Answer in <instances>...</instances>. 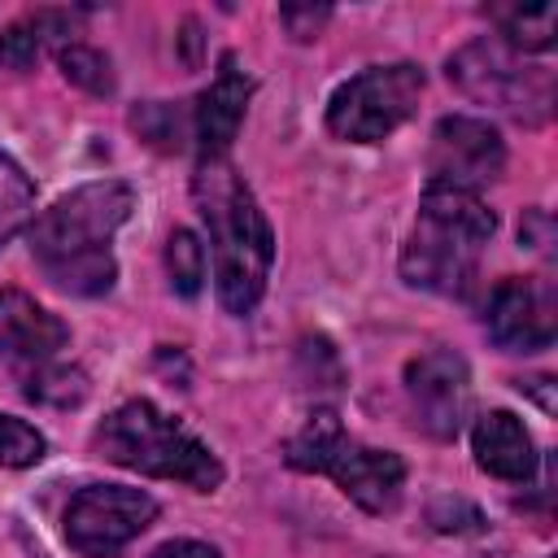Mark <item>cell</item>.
<instances>
[{
    "label": "cell",
    "instance_id": "1",
    "mask_svg": "<svg viewBox=\"0 0 558 558\" xmlns=\"http://www.w3.org/2000/svg\"><path fill=\"white\" fill-rule=\"evenodd\" d=\"M131 209L135 192L118 179H96L52 201L31 222V257L44 279L70 296H105L118 279L113 235Z\"/></svg>",
    "mask_w": 558,
    "mask_h": 558
},
{
    "label": "cell",
    "instance_id": "2",
    "mask_svg": "<svg viewBox=\"0 0 558 558\" xmlns=\"http://www.w3.org/2000/svg\"><path fill=\"white\" fill-rule=\"evenodd\" d=\"M196 209L209 227L214 244V283L227 314H248L270 279L275 262V231L266 214L257 209L253 187L240 179V170L227 157L201 161L192 174Z\"/></svg>",
    "mask_w": 558,
    "mask_h": 558
},
{
    "label": "cell",
    "instance_id": "3",
    "mask_svg": "<svg viewBox=\"0 0 558 558\" xmlns=\"http://www.w3.org/2000/svg\"><path fill=\"white\" fill-rule=\"evenodd\" d=\"M497 214L480 192L427 183L418 201V222L401 248V275L410 288L440 296H466L480 270V248L493 240Z\"/></svg>",
    "mask_w": 558,
    "mask_h": 558
},
{
    "label": "cell",
    "instance_id": "4",
    "mask_svg": "<svg viewBox=\"0 0 558 558\" xmlns=\"http://www.w3.org/2000/svg\"><path fill=\"white\" fill-rule=\"evenodd\" d=\"M96 449L100 458L153 475V480H179L196 493H214L222 484V462L218 453L174 414H166L153 401H126L118 405L100 427H96Z\"/></svg>",
    "mask_w": 558,
    "mask_h": 558
},
{
    "label": "cell",
    "instance_id": "5",
    "mask_svg": "<svg viewBox=\"0 0 558 558\" xmlns=\"http://www.w3.org/2000/svg\"><path fill=\"white\" fill-rule=\"evenodd\" d=\"M283 462L292 471L331 475L344 497H353L366 514H388L401 506L405 488V462L392 449H371L353 440L336 410H314L288 440Z\"/></svg>",
    "mask_w": 558,
    "mask_h": 558
},
{
    "label": "cell",
    "instance_id": "6",
    "mask_svg": "<svg viewBox=\"0 0 558 558\" xmlns=\"http://www.w3.org/2000/svg\"><path fill=\"white\" fill-rule=\"evenodd\" d=\"M70 327L48 314L35 296L0 292V362L17 375L22 392L44 405H78L87 397V375L65 362Z\"/></svg>",
    "mask_w": 558,
    "mask_h": 558
},
{
    "label": "cell",
    "instance_id": "7",
    "mask_svg": "<svg viewBox=\"0 0 558 558\" xmlns=\"http://www.w3.org/2000/svg\"><path fill=\"white\" fill-rule=\"evenodd\" d=\"M449 83H458L466 100L510 113L527 126H541L554 113V74L545 65H527L523 52H514L497 35L462 44L449 57Z\"/></svg>",
    "mask_w": 558,
    "mask_h": 558
},
{
    "label": "cell",
    "instance_id": "8",
    "mask_svg": "<svg viewBox=\"0 0 558 558\" xmlns=\"http://www.w3.org/2000/svg\"><path fill=\"white\" fill-rule=\"evenodd\" d=\"M423 87H427V78L410 61L371 65V70L353 74L349 83H340L331 92V100H327V131L336 140H349V144H379L401 122L414 118Z\"/></svg>",
    "mask_w": 558,
    "mask_h": 558
},
{
    "label": "cell",
    "instance_id": "9",
    "mask_svg": "<svg viewBox=\"0 0 558 558\" xmlns=\"http://www.w3.org/2000/svg\"><path fill=\"white\" fill-rule=\"evenodd\" d=\"M157 519V501L126 484H87L65 506V541L83 558H113Z\"/></svg>",
    "mask_w": 558,
    "mask_h": 558
},
{
    "label": "cell",
    "instance_id": "10",
    "mask_svg": "<svg viewBox=\"0 0 558 558\" xmlns=\"http://www.w3.org/2000/svg\"><path fill=\"white\" fill-rule=\"evenodd\" d=\"M427 166H432V183L480 192L484 183L501 179V170H506V144H501V135H497L493 122L466 118V113H449L432 131Z\"/></svg>",
    "mask_w": 558,
    "mask_h": 558
},
{
    "label": "cell",
    "instance_id": "11",
    "mask_svg": "<svg viewBox=\"0 0 558 558\" xmlns=\"http://www.w3.org/2000/svg\"><path fill=\"white\" fill-rule=\"evenodd\" d=\"M405 392H410L418 423L432 436L449 440L458 436L466 405H471V366L453 349H427L405 366Z\"/></svg>",
    "mask_w": 558,
    "mask_h": 558
},
{
    "label": "cell",
    "instance_id": "12",
    "mask_svg": "<svg viewBox=\"0 0 558 558\" xmlns=\"http://www.w3.org/2000/svg\"><path fill=\"white\" fill-rule=\"evenodd\" d=\"M488 336L510 353H541L554 344L558 305L545 279H501L488 296Z\"/></svg>",
    "mask_w": 558,
    "mask_h": 558
},
{
    "label": "cell",
    "instance_id": "13",
    "mask_svg": "<svg viewBox=\"0 0 558 558\" xmlns=\"http://www.w3.org/2000/svg\"><path fill=\"white\" fill-rule=\"evenodd\" d=\"M248 96H253V78L240 70V61L231 52H222L218 74L201 92L196 113H192V135H196L201 161H214V157L231 153V140L240 135V122H244V109H248Z\"/></svg>",
    "mask_w": 558,
    "mask_h": 558
},
{
    "label": "cell",
    "instance_id": "14",
    "mask_svg": "<svg viewBox=\"0 0 558 558\" xmlns=\"http://www.w3.org/2000/svg\"><path fill=\"white\" fill-rule=\"evenodd\" d=\"M471 449H475V462L497 475V480H532L536 475V445H532V432L523 427L519 414L510 410H488L480 414L475 432H471Z\"/></svg>",
    "mask_w": 558,
    "mask_h": 558
},
{
    "label": "cell",
    "instance_id": "15",
    "mask_svg": "<svg viewBox=\"0 0 558 558\" xmlns=\"http://www.w3.org/2000/svg\"><path fill=\"white\" fill-rule=\"evenodd\" d=\"M70 31H74V17L70 13H61V9H35V13H26V17H17V22H9L0 31V65L31 70L52 44L70 39Z\"/></svg>",
    "mask_w": 558,
    "mask_h": 558
},
{
    "label": "cell",
    "instance_id": "16",
    "mask_svg": "<svg viewBox=\"0 0 558 558\" xmlns=\"http://www.w3.org/2000/svg\"><path fill=\"white\" fill-rule=\"evenodd\" d=\"M488 17L497 22V39L514 52H545L558 35V4H493Z\"/></svg>",
    "mask_w": 558,
    "mask_h": 558
},
{
    "label": "cell",
    "instance_id": "17",
    "mask_svg": "<svg viewBox=\"0 0 558 558\" xmlns=\"http://www.w3.org/2000/svg\"><path fill=\"white\" fill-rule=\"evenodd\" d=\"M35 218V183L31 174L0 153V248Z\"/></svg>",
    "mask_w": 558,
    "mask_h": 558
},
{
    "label": "cell",
    "instance_id": "18",
    "mask_svg": "<svg viewBox=\"0 0 558 558\" xmlns=\"http://www.w3.org/2000/svg\"><path fill=\"white\" fill-rule=\"evenodd\" d=\"M166 270L179 296H196L205 283V244L196 240V231L174 227L166 240Z\"/></svg>",
    "mask_w": 558,
    "mask_h": 558
},
{
    "label": "cell",
    "instance_id": "19",
    "mask_svg": "<svg viewBox=\"0 0 558 558\" xmlns=\"http://www.w3.org/2000/svg\"><path fill=\"white\" fill-rule=\"evenodd\" d=\"M57 61H61V74L70 83H78L83 92H92V96H109L113 92V65H109L105 52H96L87 44H65Z\"/></svg>",
    "mask_w": 558,
    "mask_h": 558
},
{
    "label": "cell",
    "instance_id": "20",
    "mask_svg": "<svg viewBox=\"0 0 558 558\" xmlns=\"http://www.w3.org/2000/svg\"><path fill=\"white\" fill-rule=\"evenodd\" d=\"M44 453H48V440L39 427H31L13 414H0V466L22 471V466H35Z\"/></svg>",
    "mask_w": 558,
    "mask_h": 558
},
{
    "label": "cell",
    "instance_id": "21",
    "mask_svg": "<svg viewBox=\"0 0 558 558\" xmlns=\"http://www.w3.org/2000/svg\"><path fill=\"white\" fill-rule=\"evenodd\" d=\"M279 17H283V26H288L296 39H314V35L323 31V22L331 17V9H283Z\"/></svg>",
    "mask_w": 558,
    "mask_h": 558
},
{
    "label": "cell",
    "instance_id": "22",
    "mask_svg": "<svg viewBox=\"0 0 558 558\" xmlns=\"http://www.w3.org/2000/svg\"><path fill=\"white\" fill-rule=\"evenodd\" d=\"M153 558H222V554L205 541H166L161 549H153Z\"/></svg>",
    "mask_w": 558,
    "mask_h": 558
},
{
    "label": "cell",
    "instance_id": "23",
    "mask_svg": "<svg viewBox=\"0 0 558 558\" xmlns=\"http://www.w3.org/2000/svg\"><path fill=\"white\" fill-rule=\"evenodd\" d=\"M488 558H510V554H488Z\"/></svg>",
    "mask_w": 558,
    "mask_h": 558
}]
</instances>
